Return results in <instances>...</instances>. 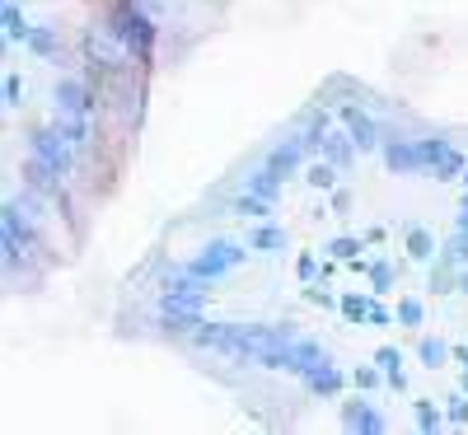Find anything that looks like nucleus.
Here are the masks:
<instances>
[{
    "instance_id": "obj_37",
    "label": "nucleus",
    "mask_w": 468,
    "mask_h": 435,
    "mask_svg": "<svg viewBox=\"0 0 468 435\" xmlns=\"http://www.w3.org/2000/svg\"><path fill=\"white\" fill-rule=\"evenodd\" d=\"M15 202H19L33 220H43V216H48V207H43V196H37V187H24V192L15 196Z\"/></svg>"
},
{
    "instance_id": "obj_33",
    "label": "nucleus",
    "mask_w": 468,
    "mask_h": 435,
    "mask_svg": "<svg viewBox=\"0 0 468 435\" xmlns=\"http://www.w3.org/2000/svg\"><path fill=\"white\" fill-rule=\"evenodd\" d=\"M379 384H388L379 366H356V370H351V388H366V393H370V388H379Z\"/></svg>"
},
{
    "instance_id": "obj_12",
    "label": "nucleus",
    "mask_w": 468,
    "mask_h": 435,
    "mask_svg": "<svg viewBox=\"0 0 468 435\" xmlns=\"http://www.w3.org/2000/svg\"><path fill=\"white\" fill-rule=\"evenodd\" d=\"M52 127H57L75 150H80V154L94 145V122H90V112H61V108H57V112H52Z\"/></svg>"
},
{
    "instance_id": "obj_43",
    "label": "nucleus",
    "mask_w": 468,
    "mask_h": 435,
    "mask_svg": "<svg viewBox=\"0 0 468 435\" xmlns=\"http://www.w3.org/2000/svg\"><path fill=\"white\" fill-rule=\"evenodd\" d=\"M459 295H468V267H459Z\"/></svg>"
},
{
    "instance_id": "obj_19",
    "label": "nucleus",
    "mask_w": 468,
    "mask_h": 435,
    "mask_svg": "<svg viewBox=\"0 0 468 435\" xmlns=\"http://www.w3.org/2000/svg\"><path fill=\"white\" fill-rule=\"evenodd\" d=\"M403 249H408V258L412 262H431L441 249H436V239H431V229L426 225H408V234H403Z\"/></svg>"
},
{
    "instance_id": "obj_38",
    "label": "nucleus",
    "mask_w": 468,
    "mask_h": 435,
    "mask_svg": "<svg viewBox=\"0 0 468 435\" xmlns=\"http://www.w3.org/2000/svg\"><path fill=\"white\" fill-rule=\"evenodd\" d=\"M5 108H24V80L19 75H5Z\"/></svg>"
},
{
    "instance_id": "obj_42",
    "label": "nucleus",
    "mask_w": 468,
    "mask_h": 435,
    "mask_svg": "<svg viewBox=\"0 0 468 435\" xmlns=\"http://www.w3.org/2000/svg\"><path fill=\"white\" fill-rule=\"evenodd\" d=\"M454 361H459V370H468V346H454Z\"/></svg>"
},
{
    "instance_id": "obj_44",
    "label": "nucleus",
    "mask_w": 468,
    "mask_h": 435,
    "mask_svg": "<svg viewBox=\"0 0 468 435\" xmlns=\"http://www.w3.org/2000/svg\"><path fill=\"white\" fill-rule=\"evenodd\" d=\"M463 393H468V370H463Z\"/></svg>"
},
{
    "instance_id": "obj_29",
    "label": "nucleus",
    "mask_w": 468,
    "mask_h": 435,
    "mask_svg": "<svg viewBox=\"0 0 468 435\" xmlns=\"http://www.w3.org/2000/svg\"><path fill=\"white\" fill-rule=\"evenodd\" d=\"M441 258L450 262V267H468V229H454L450 239L441 244Z\"/></svg>"
},
{
    "instance_id": "obj_15",
    "label": "nucleus",
    "mask_w": 468,
    "mask_h": 435,
    "mask_svg": "<svg viewBox=\"0 0 468 435\" xmlns=\"http://www.w3.org/2000/svg\"><path fill=\"white\" fill-rule=\"evenodd\" d=\"M295 132H300V141L309 145V154H314V150L324 145V136H328V108H324V103H309V108L300 112Z\"/></svg>"
},
{
    "instance_id": "obj_17",
    "label": "nucleus",
    "mask_w": 468,
    "mask_h": 435,
    "mask_svg": "<svg viewBox=\"0 0 468 435\" xmlns=\"http://www.w3.org/2000/svg\"><path fill=\"white\" fill-rule=\"evenodd\" d=\"M375 366L384 370V379H388V388H394V393H403V388H408V375H403V351H399V346H379V351H375Z\"/></svg>"
},
{
    "instance_id": "obj_36",
    "label": "nucleus",
    "mask_w": 468,
    "mask_h": 435,
    "mask_svg": "<svg viewBox=\"0 0 468 435\" xmlns=\"http://www.w3.org/2000/svg\"><path fill=\"white\" fill-rule=\"evenodd\" d=\"M295 276H300V281H319V276H324L319 258L314 253H295Z\"/></svg>"
},
{
    "instance_id": "obj_4",
    "label": "nucleus",
    "mask_w": 468,
    "mask_h": 435,
    "mask_svg": "<svg viewBox=\"0 0 468 435\" xmlns=\"http://www.w3.org/2000/svg\"><path fill=\"white\" fill-rule=\"evenodd\" d=\"M28 154L48 160L61 178H70V174H75V154H80V150H75V145L48 122V127H33V132H28Z\"/></svg>"
},
{
    "instance_id": "obj_46",
    "label": "nucleus",
    "mask_w": 468,
    "mask_h": 435,
    "mask_svg": "<svg viewBox=\"0 0 468 435\" xmlns=\"http://www.w3.org/2000/svg\"><path fill=\"white\" fill-rule=\"evenodd\" d=\"M19 5H24V0H19Z\"/></svg>"
},
{
    "instance_id": "obj_11",
    "label": "nucleus",
    "mask_w": 468,
    "mask_h": 435,
    "mask_svg": "<svg viewBox=\"0 0 468 435\" xmlns=\"http://www.w3.org/2000/svg\"><path fill=\"white\" fill-rule=\"evenodd\" d=\"M300 384H304L309 393H314V398H324V403H328V398H342V388L351 384V375H346L337 361H328V366H319V370H309Z\"/></svg>"
},
{
    "instance_id": "obj_34",
    "label": "nucleus",
    "mask_w": 468,
    "mask_h": 435,
    "mask_svg": "<svg viewBox=\"0 0 468 435\" xmlns=\"http://www.w3.org/2000/svg\"><path fill=\"white\" fill-rule=\"evenodd\" d=\"M304 300L319 304V309H337V295L324 286V276H319V281H304Z\"/></svg>"
},
{
    "instance_id": "obj_20",
    "label": "nucleus",
    "mask_w": 468,
    "mask_h": 435,
    "mask_svg": "<svg viewBox=\"0 0 468 435\" xmlns=\"http://www.w3.org/2000/svg\"><path fill=\"white\" fill-rule=\"evenodd\" d=\"M370 304H375V291H366V295H351V291L337 295V313H342L346 324H356V328L370 324Z\"/></svg>"
},
{
    "instance_id": "obj_14",
    "label": "nucleus",
    "mask_w": 468,
    "mask_h": 435,
    "mask_svg": "<svg viewBox=\"0 0 468 435\" xmlns=\"http://www.w3.org/2000/svg\"><path fill=\"white\" fill-rule=\"evenodd\" d=\"M160 328L169 337H192L202 328V309H187V304H160Z\"/></svg>"
},
{
    "instance_id": "obj_26",
    "label": "nucleus",
    "mask_w": 468,
    "mask_h": 435,
    "mask_svg": "<svg viewBox=\"0 0 468 435\" xmlns=\"http://www.w3.org/2000/svg\"><path fill=\"white\" fill-rule=\"evenodd\" d=\"M417 355H421V366H431V370H441V366H450V346L441 342V337H421L417 342Z\"/></svg>"
},
{
    "instance_id": "obj_41",
    "label": "nucleus",
    "mask_w": 468,
    "mask_h": 435,
    "mask_svg": "<svg viewBox=\"0 0 468 435\" xmlns=\"http://www.w3.org/2000/svg\"><path fill=\"white\" fill-rule=\"evenodd\" d=\"M459 229H468V187H463V202H459Z\"/></svg>"
},
{
    "instance_id": "obj_10",
    "label": "nucleus",
    "mask_w": 468,
    "mask_h": 435,
    "mask_svg": "<svg viewBox=\"0 0 468 435\" xmlns=\"http://www.w3.org/2000/svg\"><path fill=\"white\" fill-rule=\"evenodd\" d=\"M52 103H57L61 112H90V117H94V108H99L94 90L80 80V75H61V80L52 85Z\"/></svg>"
},
{
    "instance_id": "obj_18",
    "label": "nucleus",
    "mask_w": 468,
    "mask_h": 435,
    "mask_svg": "<svg viewBox=\"0 0 468 435\" xmlns=\"http://www.w3.org/2000/svg\"><path fill=\"white\" fill-rule=\"evenodd\" d=\"M271 211H277V202H267V196H258L249 187L229 202V216H249V220H271Z\"/></svg>"
},
{
    "instance_id": "obj_8",
    "label": "nucleus",
    "mask_w": 468,
    "mask_h": 435,
    "mask_svg": "<svg viewBox=\"0 0 468 435\" xmlns=\"http://www.w3.org/2000/svg\"><path fill=\"white\" fill-rule=\"evenodd\" d=\"M304 160H309V145L300 141V132L286 136V141H277V145H267V154H262V164L271 174H282V178H295L304 169Z\"/></svg>"
},
{
    "instance_id": "obj_6",
    "label": "nucleus",
    "mask_w": 468,
    "mask_h": 435,
    "mask_svg": "<svg viewBox=\"0 0 468 435\" xmlns=\"http://www.w3.org/2000/svg\"><path fill=\"white\" fill-rule=\"evenodd\" d=\"M337 122L351 132V141L361 145V154H375L379 145H384V122H375V117L356 103V99H346V103H337Z\"/></svg>"
},
{
    "instance_id": "obj_35",
    "label": "nucleus",
    "mask_w": 468,
    "mask_h": 435,
    "mask_svg": "<svg viewBox=\"0 0 468 435\" xmlns=\"http://www.w3.org/2000/svg\"><path fill=\"white\" fill-rule=\"evenodd\" d=\"M445 421H450V426H468V393H454V398H445Z\"/></svg>"
},
{
    "instance_id": "obj_45",
    "label": "nucleus",
    "mask_w": 468,
    "mask_h": 435,
    "mask_svg": "<svg viewBox=\"0 0 468 435\" xmlns=\"http://www.w3.org/2000/svg\"><path fill=\"white\" fill-rule=\"evenodd\" d=\"M463 187H468V169H463Z\"/></svg>"
},
{
    "instance_id": "obj_27",
    "label": "nucleus",
    "mask_w": 468,
    "mask_h": 435,
    "mask_svg": "<svg viewBox=\"0 0 468 435\" xmlns=\"http://www.w3.org/2000/svg\"><path fill=\"white\" fill-rule=\"evenodd\" d=\"M412 421H417V430H441L445 426V412L431 398H412Z\"/></svg>"
},
{
    "instance_id": "obj_13",
    "label": "nucleus",
    "mask_w": 468,
    "mask_h": 435,
    "mask_svg": "<svg viewBox=\"0 0 468 435\" xmlns=\"http://www.w3.org/2000/svg\"><path fill=\"white\" fill-rule=\"evenodd\" d=\"M319 154H324V160H333L337 169H351V164H356V154H361V145L356 141H351V132L337 122V132L328 127V136H324V145H319Z\"/></svg>"
},
{
    "instance_id": "obj_32",
    "label": "nucleus",
    "mask_w": 468,
    "mask_h": 435,
    "mask_svg": "<svg viewBox=\"0 0 468 435\" xmlns=\"http://www.w3.org/2000/svg\"><path fill=\"white\" fill-rule=\"evenodd\" d=\"M417 150H421V164H426V169H436V160L450 150V141L436 132V136H421V141H417Z\"/></svg>"
},
{
    "instance_id": "obj_1",
    "label": "nucleus",
    "mask_w": 468,
    "mask_h": 435,
    "mask_svg": "<svg viewBox=\"0 0 468 435\" xmlns=\"http://www.w3.org/2000/svg\"><path fill=\"white\" fill-rule=\"evenodd\" d=\"M103 33H108L132 61H150V57H154V43H160V24H154L141 5H112L108 19H103Z\"/></svg>"
},
{
    "instance_id": "obj_40",
    "label": "nucleus",
    "mask_w": 468,
    "mask_h": 435,
    "mask_svg": "<svg viewBox=\"0 0 468 435\" xmlns=\"http://www.w3.org/2000/svg\"><path fill=\"white\" fill-rule=\"evenodd\" d=\"M333 211H337V216H346V211H351V192H346V187H337V192H333Z\"/></svg>"
},
{
    "instance_id": "obj_21",
    "label": "nucleus",
    "mask_w": 468,
    "mask_h": 435,
    "mask_svg": "<svg viewBox=\"0 0 468 435\" xmlns=\"http://www.w3.org/2000/svg\"><path fill=\"white\" fill-rule=\"evenodd\" d=\"M0 24H5V43H28V33H33V24L24 19V10H19V0H5V5H0Z\"/></svg>"
},
{
    "instance_id": "obj_30",
    "label": "nucleus",
    "mask_w": 468,
    "mask_h": 435,
    "mask_svg": "<svg viewBox=\"0 0 468 435\" xmlns=\"http://www.w3.org/2000/svg\"><path fill=\"white\" fill-rule=\"evenodd\" d=\"M333 262H356V253H366V239H351V234H342V239H328L324 249Z\"/></svg>"
},
{
    "instance_id": "obj_7",
    "label": "nucleus",
    "mask_w": 468,
    "mask_h": 435,
    "mask_svg": "<svg viewBox=\"0 0 468 435\" xmlns=\"http://www.w3.org/2000/svg\"><path fill=\"white\" fill-rule=\"evenodd\" d=\"M388 421H384V412L366 398V388H356L351 398L342 403V430H361V435H379Z\"/></svg>"
},
{
    "instance_id": "obj_3",
    "label": "nucleus",
    "mask_w": 468,
    "mask_h": 435,
    "mask_svg": "<svg viewBox=\"0 0 468 435\" xmlns=\"http://www.w3.org/2000/svg\"><path fill=\"white\" fill-rule=\"evenodd\" d=\"M253 249L249 244H239V239H207V249H197L187 258V267L202 276V281H220V276H229L234 267H244V258H249Z\"/></svg>"
},
{
    "instance_id": "obj_28",
    "label": "nucleus",
    "mask_w": 468,
    "mask_h": 435,
    "mask_svg": "<svg viewBox=\"0 0 468 435\" xmlns=\"http://www.w3.org/2000/svg\"><path fill=\"white\" fill-rule=\"evenodd\" d=\"M366 271H370V291H375V295H384L388 286L399 281V267L388 262V258H375V262H366Z\"/></svg>"
},
{
    "instance_id": "obj_31",
    "label": "nucleus",
    "mask_w": 468,
    "mask_h": 435,
    "mask_svg": "<svg viewBox=\"0 0 468 435\" xmlns=\"http://www.w3.org/2000/svg\"><path fill=\"white\" fill-rule=\"evenodd\" d=\"M394 319H399V328H421L426 304H421L417 295H403V300H399V309H394Z\"/></svg>"
},
{
    "instance_id": "obj_22",
    "label": "nucleus",
    "mask_w": 468,
    "mask_h": 435,
    "mask_svg": "<svg viewBox=\"0 0 468 435\" xmlns=\"http://www.w3.org/2000/svg\"><path fill=\"white\" fill-rule=\"evenodd\" d=\"M463 169H468V154H463L459 145H450L441 160H436L431 178H436V183H463Z\"/></svg>"
},
{
    "instance_id": "obj_5",
    "label": "nucleus",
    "mask_w": 468,
    "mask_h": 435,
    "mask_svg": "<svg viewBox=\"0 0 468 435\" xmlns=\"http://www.w3.org/2000/svg\"><path fill=\"white\" fill-rule=\"evenodd\" d=\"M379 160H384V169L394 174V178H412V174H426L417 141H408V136H403L399 127H384V145H379Z\"/></svg>"
},
{
    "instance_id": "obj_39",
    "label": "nucleus",
    "mask_w": 468,
    "mask_h": 435,
    "mask_svg": "<svg viewBox=\"0 0 468 435\" xmlns=\"http://www.w3.org/2000/svg\"><path fill=\"white\" fill-rule=\"evenodd\" d=\"M388 324H394V313L375 300V304H370V328H388Z\"/></svg>"
},
{
    "instance_id": "obj_25",
    "label": "nucleus",
    "mask_w": 468,
    "mask_h": 435,
    "mask_svg": "<svg viewBox=\"0 0 468 435\" xmlns=\"http://www.w3.org/2000/svg\"><path fill=\"white\" fill-rule=\"evenodd\" d=\"M337 174H342V169H337L333 160H324V154H319L314 164H304V183H309V187H319V192H328V187L337 183Z\"/></svg>"
},
{
    "instance_id": "obj_9",
    "label": "nucleus",
    "mask_w": 468,
    "mask_h": 435,
    "mask_svg": "<svg viewBox=\"0 0 468 435\" xmlns=\"http://www.w3.org/2000/svg\"><path fill=\"white\" fill-rule=\"evenodd\" d=\"M333 355H328V346L319 342V337H295L291 342V351H286V375H295V379H304L309 370H319V366H328Z\"/></svg>"
},
{
    "instance_id": "obj_2",
    "label": "nucleus",
    "mask_w": 468,
    "mask_h": 435,
    "mask_svg": "<svg viewBox=\"0 0 468 435\" xmlns=\"http://www.w3.org/2000/svg\"><path fill=\"white\" fill-rule=\"evenodd\" d=\"M0 253H5V267H10V271H15V267L24 271V267H28V253H37L33 216L15 202V196L0 207Z\"/></svg>"
},
{
    "instance_id": "obj_16",
    "label": "nucleus",
    "mask_w": 468,
    "mask_h": 435,
    "mask_svg": "<svg viewBox=\"0 0 468 435\" xmlns=\"http://www.w3.org/2000/svg\"><path fill=\"white\" fill-rule=\"evenodd\" d=\"M244 244L253 249V253H286V229L282 225H271V220H258L249 234H244Z\"/></svg>"
},
{
    "instance_id": "obj_24",
    "label": "nucleus",
    "mask_w": 468,
    "mask_h": 435,
    "mask_svg": "<svg viewBox=\"0 0 468 435\" xmlns=\"http://www.w3.org/2000/svg\"><path fill=\"white\" fill-rule=\"evenodd\" d=\"M244 187L258 192V196H267V202H282V174H271L267 164L253 169V174H244Z\"/></svg>"
},
{
    "instance_id": "obj_23",
    "label": "nucleus",
    "mask_w": 468,
    "mask_h": 435,
    "mask_svg": "<svg viewBox=\"0 0 468 435\" xmlns=\"http://www.w3.org/2000/svg\"><path fill=\"white\" fill-rule=\"evenodd\" d=\"M24 48H28L33 57H43V61H48V57L61 52V37H57L52 24H33V33H28V43H24Z\"/></svg>"
}]
</instances>
